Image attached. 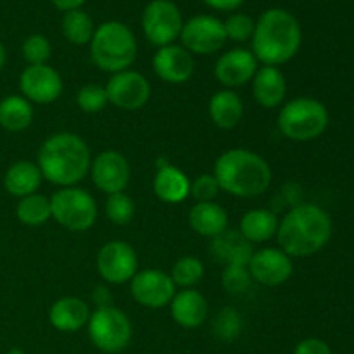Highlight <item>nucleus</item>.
<instances>
[{"label":"nucleus","mask_w":354,"mask_h":354,"mask_svg":"<svg viewBox=\"0 0 354 354\" xmlns=\"http://www.w3.org/2000/svg\"><path fill=\"white\" fill-rule=\"evenodd\" d=\"M332 237V220L324 207L299 203L280 220L277 241L290 258H306L322 251Z\"/></svg>","instance_id":"nucleus-1"},{"label":"nucleus","mask_w":354,"mask_h":354,"mask_svg":"<svg viewBox=\"0 0 354 354\" xmlns=\"http://www.w3.org/2000/svg\"><path fill=\"white\" fill-rule=\"evenodd\" d=\"M37 165L47 182L61 189L76 187L90 173L92 152L80 135L59 131L41 144Z\"/></svg>","instance_id":"nucleus-2"},{"label":"nucleus","mask_w":354,"mask_h":354,"mask_svg":"<svg viewBox=\"0 0 354 354\" xmlns=\"http://www.w3.org/2000/svg\"><path fill=\"white\" fill-rule=\"evenodd\" d=\"M251 41V52L258 62L279 68L296 57L303 44V31L294 14L273 7L265 10L256 21Z\"/></svg>","instance_id":"nucleus-3"},{"label":"nucleus","mask_w":354,"mask_h":354,"mask_svg":"<svg viewBox=\"0 0 354 354\" xmlns=\"http://www.w3.org/2000/svg\"><path fill=\"white\" fill-rule=\"evenodd\" d=\"M213 175L220 190L241 199L265 194L273 176L266 159L249 149L225 151L214 162Z\"/></svg>","instance_id":"nucleus-4"},{"label":"nucleus","mask_w":354,"mask_h":354,"mask_svg":"<svg viewBox=\"0 0 354 354\" xmlns=\"http://www.w3.org/2000/svg\"><path fill=\"white\" fill-rule=\"evenodd\" d=\"M88 45L90 57L100 71L113 75L127 71L137 59V38L120 21H107L97 26Z\"/></svg>","instance_id":"nucleus-5"},{"label":"nucleus","mask_w":354,"mask_h":354,"mask_svg":"<svg viewBox=\"0 0 354 354\" xmlns=\"http://www.w3.org/2000/svg\"><path fill=\"white\" fill-rule=\"evenodd\" d=\"M328 111L311 97L292 99L280 109L277 124L280 133L294 142H310L320 137L328 127Z\"/></svg>","instance_id":"nucleus-6"},{"label":"nucleus","mask_w":354,"mask_h":354,"mask_svg":"<svg viewBox=\"0 0 354 354\" xmlns=\"http://www.w3.org/2000/svg\"><path fill=\"white\" fill-rule=\"evenodd\" d=\"M88 337L99 351L118 354L128 348L133 335V327L124 311L116 306L97 308L88 318Z\"/></svg>","instance_id":"nucleus-7"},{"label":"nucleus","mask_w":354,"mask_h":354,"mask_svg":"<svg viewBox=\"0 0 354 354\" xmlns=\"http://www.w3.org/2000/svg\"><path fill=\"white\" fill-rule=\"evenodd\" d=\"M52 218L69 232H85L97 221V203L80 187H64L50 197Z\"/></svg>","instance_id":"nucleus-8"},{"label":"nucleus","mask_w":354,"mask_h":354,"mask_svg":"<svg viewBox=\"0 0 354 354\" xmlns=\"http://www.w3.org/2000/svg\"><path fill=\"white\" fill-rule=\"evenodd\" d=\"M183 28V17L173 0H152L142 14L145 38L158 48L175 44Z\"/></svg>","instance_id":"nucleus-9"},{"label":"nucleus","mask_w":354,"mask_h":354,"mask_svg":"<svg viewBox=\"0 0 354 354\" xmlns=\"http://www.w3.org/2000/svg\"><path fill=\"white\" fill-rule=\"evenodd\" d=\"M182 47L190 54L209 55L220 50L227 41L223 21L214 16L201 14L183 21L182 33H180Z\"/></svg>","instance_id":"nucleus-10"},{"label":"nucleus","mask_w":354,"mask_h":354,"mask_svg":"<svg viewBox=\"0 0 354 354\" xmlns=\"http://www.w3.org/2000/svg\"><path fill=\"white\" fill-rule=\"evenodd\" d=\"M97 270L107 283L130 282L138 272V256L128 242L111 241L97 254Z\"/></svg>","instance_id":"nucleus-11"},{"label":"nucleus","mask_w":354,"mask_h":354,"mask_svg":"<svg viewBox=\"0 0 354 354\" xmlns=\"http://www.w3.org/2000/svg\"><path fill=\"white\" fill-rule=\"evenodd\" d=\"M130 292L140 306L159 310L169 306L176 294V286L173 283L169 273L149 268L135 273L133 279L130 280Z\"/></svg>","instance_id":"nucleus-12"},{"label":"nucleus","mask_w":354,"mask_h":354,"mask_svg":"<svg viewBox=\"0 0 354 354\" xmlns=\"http://www.w3.org/2000/svg\"><path fill=\"white\" fill-rule=\"evenodd\" d=\"M107 99L121 111L142 109L151 99V83L142 73L127 69L116 73L106 85Z\"/></svg>","instance_id":"nucleus-13"},{"label":"nucleus","mask_w":354,"mask_h":354,"mask_svg":"<svg viewBox=\"0 0 354 354\" xmlns=\"http://www.w3.org/2000/svg\"><path fill=\"white\" fill-rule=\"evenodd\" d=\"M90 175L100 192H106L107 196L124 192L131 176L130 162L121 152L114 149L102 151L92 161Z\"/></svg>","instance_id":"nucleus-14"},{"label":"nucleus","mask_w":354,"mask_h":354,"mask_svg":"<svg viewBox=\"0 0 354 354\" xmlns=\"http://www.w3.org/2000/svg\"><path fill=\"white\" fill-rule=\"evenodd\" d=\"M64 83L52 66H28L19 76L21 95L35 104H52L61 97Z\"/></svg>","instance_id":"nucleus-15"},{"label":"nucleus","mask_w":354,"mask_h":354,"mask_svg":"<svg viewBox=\"0 0 354 354\" xmlns=\"http://www.w3.org/2000/svg\"><path fill=\"white\" fill-rule=\"evenodd\" d=\"M252 280L266 287H277L286 283L292 277L294 265L289 254L280 248H265L254 251L248 265Z\"/></svg>","instance_id":"nucleus-16"},{"label":"nucleus","mask_w":354,"mask_h":354,"mask_svg":"<svg viewBox=\"0 0 354 354\" xmlns=\"http://www.w3.org/2000/svg\"><path fill=\"white\" fill-rule=\"evenodd\" d=\"M256 71H258V59L248 48L227 50L214 64V76L228 90L252 82Z\"/></svg>","instance_id":"nucleus-17"},{"label":"nucleus","mask_w":354,"mask_h":354,"mask_svg":"<svg viewBox=\"0 0 354 354\" xmlns=\"http://www.w3.org/2000/svg\"><path fill=\"white\" fill-rule=\"evenodd\" d=\"M152 68L162 82L169 85H182L192 78L196 62L187 48L171 44L158 48L152 59Z\"/></svg>","instance_id":"nucleus-18"},{"label":"nucleus","mask_w":354,"mask_h":354,"mask_svg":"<svg viewBox=\"0 0 354 354\" xmlns=\"http://www.w3.org/2000/svg\"><path fill=\"white\" fill-rule=\"evenodd\" d=\"M252 95L265 109H275L286 100L287 80L283 73L275 66L258 68L252 78Z\"/></svg>","instance_id":"nucleus-19"},{"label":"nucleus","mask_w":354,"mask_h":354,"mask_svg":"<svg viewBox=\"0 0 354 354\" xmlns=\"http://www.w3.org/2000/svg\"><path fill=\"white\" fill-rule=\"evenodd\" d=\"M171 317L180 327L183 328H197L206 322L207 318V301L199 290L183 289L175 294V297L169 303Z\"/></svg>","instance_id":"nucleus-20"},{"label":"nucleus","mask_w":354,"mask_h":354,"mask_svg":"<svg viewBox=\"0 0 354 354\" xmlns=\"http://www.w3.org/2000/svg\"><path fill=\"white\" fill-rule=\"evenodd\" d=\"M90 308L80 297H61L48 310V322L59 332H76L88 324Z\"/></svg>","instance_id":"nucleus-21"},{"label":"nucleus","mask_w":354,"mask_h":354,"mask_svg":"<svg viewBox=\"0 0 354 354\" xmlns=\"http://www.w3.org/2000/svg\"><path fill=\"white\" fill-rule=\"evenodd\" d=\"M211 254L216 261L228 265L248 266L251 261L254 249L251 242L245 241L239 230H225L223 234L216 235L211 242Z\"/></svg>","instance_id":"nucleus-22"},{"label":"nucleus","mask_w":354,"mask_h":354,"mask_svg":"<svg viewBox=\"0 0 354 354\" xmlns=\"http://www.w3.org/2000/svg\"><path fill=\"white\" fill-rule=\"evenodd\" d=\"M154 194L168 204L183 203L190 196V180L173 165H159L154 176Z\"/></svg>","instance_id":"nucleus-23"},{"label":"nucleus","mask_w":354,"mask_h":354,"mask_svg":"<svg viewBox=\"0 0 354 354\" xmlns=\"http://www.w3.org/2000/svg\"><path fill=\"white\" fill-rule=\"evenodd\" d=\"M189 225L201 237L214 239L228 228V214L218 203H197L189 211Z\"/></svg>","instance_id":"nucleus-24"},{"label":"nucleus","mask_w":354,"mask_h":354,"mask_svg":"<svg viewBox=\"0 0 354 354\" xmlns=\"http://www.w3.org/2000/svg\"><path fill=\"white\" fill-rule=\"evenodd\" d=\"M209 118L221 130H232L244 118V102L234 90H220L209 99Z\"/></svg>","instance_id":"nucleus-25"},{"label":"nucleus","mask_w":354,"mask_h":354,"mask_svg":"<svg viewBox=\"0 0 354 354\" xmlns=\"http://www.w3.org/2000/svg\"><path fill=\"white\" fill-rule=\"evenodd\" d=\"M41 180L44 176L38 165L31 161H17L7 168L3 175V187L10 196L23 199L40 189Z\"/></svg>","instance_id":"nucleus-26"},{"label":"nucleus","mask_w":354,"mask_h":354,"mask_svg":"<svg viewBox=\"0 0 354 354\" xmlns=\"http://www.w3.org/2000/svg\"><path fill=\"white\" fill-rule=\"evenodd\" d=\"M279 223L280 220L273 211L251 209L242 216L239 232L251 244H261V242H268L277 237Z\"/></svg>","instance_id":"nucleus-27"},{"label":"nucleus","mask_w":354,"mask_h":354,"mask_svg":"<svg viewBox=\"0 0 354 354\" xmlns=\"http://www.w3.org/2000/svg\"><path fill=\"white\" fill-rule=\"evenodd\" d=\"M33 116V106L23 95H7L0 100V127L10 133L26 130Z\"/></svg>","instance_id":"nucleus-28"},{"label":"nucleus","mask_w":354,"mask_h":354,"mask_svg":"<svg viewBox=\"0 0 354 354\" xmlns=\"http://www.w3.org/2000/svg\"><path fill=\"white\" fill-rule=\"evenodd\" d=\"M61 28L66 40L73 45H88L93 33H95V24H93L92 17L82 9L64 12Z\"/></svg>","instance_id":"nucleus-29"},{"label":"nucleus","mask_w":354,"mask_h":354,"mask_svg":"<svg viewBox=\"0 0 354 354\" xmlns=\"http://www.w3.org/2000/svg\"><path fill=\"white\" fill-rule=\"evenodd\" d=\"M17 220L28 227H40L52 218L50 199L41 194H31V196L19 199L16 207Z\"/></svg>","instance_id":"nucleus-30"},{"label":"nucleus","mask_w":354,"mask_h":354,"mask_svg":"<svg viewBox=\"0 0 354 354\" xmlns=\"http://www.w3.org/2000/svg\"><path fill=\"white\" fill-rule=\"evenodd\" d=\"M173 283L176 287H182V289H192L194 286L203 280L204 277V265L199 258L196 256H183L178 261L173 265L171 273Z\"/></svg>","instance_id":"nucleus-31"},{"label":"nucleus","mask_w":354,"mask_h":354,"mask_svg":"<svg viewBox=\"0 0 354 354\" xmlns=\"http://www.w3.org/2000/svg\"><path fill=\"white\" fill-rule=\"evenodd\" d=\"M242 327L244 320L235 308H223L213 320V334L225 342L235 341L241 335Z\"/></svg>","instance_id":"nucleus-32"},{"label":"nucleus","mask_w":354,"mask_h":354,"mask_svg":"<svg viewBox=\"0 0 354 354\" xmlns=\"http://www.w3.org/2000/svg\"><path fill=\"white\" fill-rule=\"evenodd\" d=\"M106 214L111 223L123 227L133 220L135 214V203L128 194L118 192L111 194L106 199Z\"/></svg>","instance_id":"nucleus-33"},{"label":"nucleus","mask_w":354,"mask_h":354,"mask_svg":"<svg viewBox=\"0 0 354 354\" xmlns=\"http://www.w3.org/2000/svg\"><path fill=\"white\" fill-rule=\"evenodd\" d=\"M23 57L28 66L47 64L52 57V45L48 38L40 33L30 35L23 44Z\"/></svg>","instance_id":"nucleus-34"},{"label":"nucleus","mask_w":354,"mask_h":354,"mask_svg":"<svg viewBox=\"0 0 354 354\" xmlns=\"http://www.w3.org/2000/svg\"><path fill=\"white\" fill-rule=\"evenodd\" d=\"M76 104H78L83 113H100L109 104L106 86H100L97 83H90V85L82 86L78 90V93H76Z\"/></svg>","instance_id":"nucleus-35"},{"label":"nucleus","mask_w":354,"mask_h":354,"mask_svg":"<svg viewBox=\"0 0 354 354\" xmlns=\"http://www.w3.org/2000/svg\"><path fill=\"white\" fill-rule=\"evenodd\" d=\"M252 277L249 273L248 266L242 265H228L225 266L223 275H221V286L228 294H244L251 289Z\"/></svg>","instance_id":"nucleus-36"},{"label":"nucleus","mask_w":354,"mask_h":354,"mask_svg":"<svg viewBox=\"0 0 354 354\" xmlns=\"http://www.w3.org/2000/svg\"><path fill=\"white\" fill-rule=\"evenodd\" d=\"M225 33H227V40L234 41H245L251 40L252 33H254L256 21L248 14H232L227 21L223 23Z\"/></svg>","instance_id":"nucleus-37"},{"label":"nucleus","mask_w":354,"mask_h":354,"mask_svg":"<svg viewBox=\"0 0 354 354\" xmlns=\"http://www.w3.org/2000/svg\"><path fill=\"white\" fill-rule=\"evenodd\" d=\"M190 194L197 203H211L220 194V185L213 173L211 175L206 173V175H199L190 183Z\"/></svg>","instance_id":"nucleus-38"},{"label":"nucleus","mask_w":354,"mask_h":354,"mask_svg":"<svg viewBox=\"0 0 354 354\" xmlns=\"http://www.w3.org/2000/svg\"><path fill=\"white\" fill-rule=\"evenodd\" d=\"M294 354H332L330 346L317 337H310L301 341L294 349Z\"/></svg>","instance_id":"nucleus-39"},{"label":"nucleus","mask_w":354,"mask_h":354,"mask_svg":"<svg viewBox=\"0 0 354 354\" xmlns=\"http://www.w3.org/2000/svg\"><path fill=\"white\" fill-rule=\"evenodd\" d=\"M92 301L97 304V308L111 306V303H113V294H111V290L107 289V287L99 286L93 289Z\"/></svg>","instance_id":"nucleus-40"},{"label":"nucleus","mask_w":354,"mask_h":354,"mask_svg":"<svg viewBox=\"0 0 354 354\" xmlns=\"http://www.w3.org/2000/svg\"><path fill=\"white\" fill-rule=\"evenodd\" d=\"M206 6L216 10H235L245 2V0H203Z\"/></svg>","instance_id":"nucleus-41"},{"label":"nucleus","mask_w":354,"mask_h":354,"mask_svg":"<svg viewBox=\"0 0 354 354\" xmlns=\"http://www.w3.org/2000/svg\"><path fill=\"white\" fill-rule=\"evenodd\" d=\"M50 2L54 3L59 10H62V12H68V10L82 9V6L86 0H50Z\"/></svg>","instance_id":"nucleus-42"},{"label":"nucleus","mask_w":354,"mask_h":354,"mask_svg":"<svg viewBox=\"0 0 354 354\" xmlns=\"http://www.w3.org/2000/svg\"><path fill=\"white\" fill-rule=\"evenodd\" d=\"M6 59H7L6 47H3V44H2V41H0V71H2L3 66H6Z\"/></svg>","instance_id":"nucleus-43"},{"label":"nucleus","mask_w":354,"mask_h":354,"mask_svg":"<svg viewBox=\"0 0 354 354\" xmlns=\"http://www.w3.org/2000/svg\"><path fill=\"white\" fill-rule=\"evenodd\" d=\"M7 354H24V351H23V349H19V348H12Z\"/></svg>","instance_id":"nucleus-44"}]
</instances>
